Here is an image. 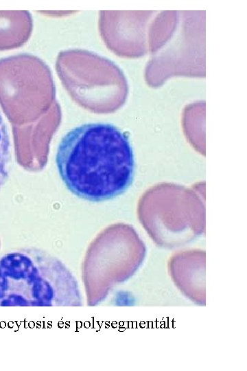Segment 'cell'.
<instances>
[{
    "label": "cell",
    "instance_id": "1",
    "mask_svg": "<svg viewBox=\"0 0 247 371\" xmlns=\"http://www.w3.org/2000/svg\"><path fill=\"white\" fill-rule=\"evenodd\" d=\"M56 164L67 188L92 202L113 199L132 184L134 159L128 137L115 126L89 123L61 139Z\"/></svg>",
    "mask_w": 247,
    "mask_h": 371
},
{
    "label": "cell",
    "instance_id": "2",
    "mask_svg": "<svg viewBox=\"0 0 247 371\" xmlns=\"http://www.w3.org/2000/svg\"><path fill=\"white\" fill-rule=\"evenodd\" d=\"M11 144L8 129L0 113V190L8 179Z\"/></svg>",
    "mask_w": 247,
    "mask_h": 371
}]
</instances>
